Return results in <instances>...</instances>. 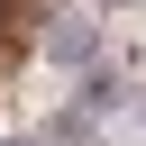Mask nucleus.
<instances>
[{
  "label": "nucleus",
  "mask_w": 146,
  "mask_h": 146,
  "mask_svg": "<svg viewBox=\"0 0 146 146\" xmlns=\"http://www.w3.org/2000/svg\"><path fill=\"white\" fill-rule=\"evenodd\" d=\"M36 137H46V146H100V110H82V100H73V110H55Z\"/></svg>",
  "instance_id": "7ed1b4c3"
},
{
  "label": "nucleus",
  "mask_w": 146,
  "mask_h": 146,
  "mask_svg": "<svg viewBox=\"0 0 146 146\" xmlns=\"http://www.w3.org/2000/svg\"><path fill=\"white\" fill-rule=\"evenodd\" d=\"M0 146H46V137H0Z\"/></svg>",
  "instance_id": "39448f33"
},
{
  "label": "nucleus",
  "mask_w": 146,
  "mask_h": 146,
  "mask_svg": "<svg viewBox=\"0 0 146 146\" xmlns=\"http://www.w3.org/2000/svg\"><path fill=\"white\" fill-rule=\"evenodd\" d=\"M73 100H82V110H100V119H110V110H119V100H137V91H128V82H119V64H110V55H100V64H82V73H73Z\"/></svg>",
  "instance_id": "f03ea898"
},
{
  "label": "nucleus",
  "mask_w": 146,
  "mask_h": 146,
  "mask_svg": "<svg viewBox=\"0 0 146 146\" xmlns=\"http://www.w3.org/2000/svg\"><path fill=\"white\" fill-rule=\"evenodd\" d=\"M91 9H137V0H91Z\"/></svg>",
  "instance_id": "20e7f679"
},
{
  "label": "nucleus",
  "mask_w": 146,
  "mask_h": 146,
  "mask_svg": "<svg viewBox=\"0 0 146 146\" xmlns=\"http://www.w3.org/2000/svg\"><path fill=\"white\" fill-rule=\"evenodd\" d=\"M137 110H146V91H137Z\"/></svg>",
  "instance_id": "423d86ee"
},
{
  "label": "nucleus",
  "mask_w": 146,
  "mask_h": 146,
  "mask_svg": "<svg viewBox=\"0 0 146 146\" xmlns=\"http://www.w3.org/2000/svg\"><path fill=\"white\" fill-rule=\"evenodd\" d=\"M46 64H64V73H82V64H100V9L82 0V9H55L46 18V46H36Z\"/></svg>",
  "instance_id": "f257e3e1"
}]
</instances>
